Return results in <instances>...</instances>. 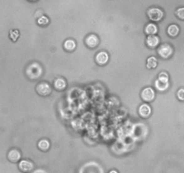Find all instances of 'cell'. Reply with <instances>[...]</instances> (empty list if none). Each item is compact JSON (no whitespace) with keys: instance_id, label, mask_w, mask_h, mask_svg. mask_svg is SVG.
Instances as JSON below:
<instances>
[{"instance_id":"obj_1","label":"cell","mask_w":184,"mask_h":173,"mask_svg":"<svg viewBox=\"0 0 184 173\" xmlns=\"http://www.w3.org/2000/svg\"><path fill=\"white\" fill-rule=\"evenodd\" d=\"M41 73H42V69L37 63L31 64L26 70V75L28 76V78H30L31 80H34V79L39 78L41 75Z\"/></svg>"},{"instance_id":"obj_2","label":"cell","mask_w":184,"mask_h":173,"mask_svg":"<svg viewBox=\"0 0 184 173\" xmlns=\"http://www.w3.org/2000/svg\"><path fill=\"white\" fill-rule=\"evenodd\" d=\"M147 16L151 21L158 22L164 17V12L157 7H152L147 11Z\"/></svg>"},{"instance_id":"obj_3","label":"cell","mask_w":184,"mask_h":173,"mask_svg":"<svg viewBox=\"0 0 184 173\" xmlns=\"http://www.w3.org/2000/svg\"><path fill=\"white\" fill-rule=\"evenodd\" d=\"M157 53L158 54L164 58V59H168L170 58L171 56L172 55V53H173V50L171 45L167 44V43H164V44H162L161 46L158 48L157 50Z\"/></svg>"},{"instance_id":"obj_4","label":"cell","mask_w":184,"mask_h":173,"mask_svg":"<svg viewBox=\"0 0 184 173\" xmlns=\"http://www.w3.org/2000/svg\"><path fill=\"white\" fill-rule=\"evenodd\" d=\"M36 90H37L38 94L41 95V96H48L51 92V87L48 83L42 82V83H40V84L37 85Z\"/></svg>"},{"instance_id":"obj_5","label":"cell","mask_w":184,"mask_h":173,"mask_svg":"<svg viewBox=\"0 0 184 173\" xmlns=\"http://www.w3.org/2000/svg\"><path fill=\"white\" fill-rule=\"evenodd\" d=\"M141 98L146 102L153 101L155 98V91L151 87H146L144 88L143 91L141 92Z\"/></svg>"},{"instance_id":"obj_6","label":"cell","mask_w":184,"mask_h":173,"mask_svg":"<svg viewBox=\"0 0 184 173\" xmlns=\"http://www.w3.org/2000/svg\"><path fill=\"white\" fill-rule=\"evenodd\" d=\"M19 170L22 172H30L33 169V164L32 161L27 160H23L19 162Z\"/></svg>"},{"instance_id":"obj_7","label":"cell","mask_w":184,"mask_h":173,"mask_svg":"<svg viewBox=\"0 0 184 173\" xmlns=\"http://www.w3.org/2000/svg\"><path fill=\"white\" fill-rule=\"evenodd\" d=\"M7 158L11 162H17L21 160V153L17 149H12L7 154Z\"/></svg>"},{"instance_id":"obj_8","label":"cell","mask_w":184,"mask_h":173,"mask_svg":"<svg viewBox=\"0 0 184 173\" xmlns=\"http://www.w3.org/2000/svg\"><path fill=\"white\" fill-rule=\"evenodd\" d=\"M85 44L89 48H95L99 44V39L95 34H91L85 38Z\"/></svg>"},{"instance_id":"obj_9","label":"cell","mask_w":184,"mask_h":173,"mask_svg":"<svg viewBox=\"0 0 184 173\" xmlns=\"http://www.w3.org/2000/svg\"><path fill=\"white\" fill-rule=\"evenodd\" d=\"M95 60L99 65H104L109 60V55L105 52H101L96 55Z\"/></svg>"},{"instance_id":"obj_10","label":"cell","mask_w":184,"mask_h":173,"mask_svg":"<svg viewBox=\"0 0 184 173\" xmlns=\"http://www.w3.org/2000/svg\"><path fill=\"white\" fill-rule=\"evenodd\" d=\"M138 113L140 114L141 117L146 118L151 114V107L147 104H143L141 105L139 109H138Z\"/></svg>"},{"instance_id":"obj_11","label":"cell","mask_w":184,"mask_h":173,"mask_svg":"<svg viewBox=\"0 0 184 173\" xmlns=\"http://www.w3.org/2000/svg\"><path fill=\"white\" fill-rule=\"evenodd\" d=\"M146 44L150 48H156L159 44V38L156 35H149L146 38Z\"/></svg>"},{"instance_id":"obj_12","label":"cell","mask_w":184,"mask_h":173,"mask_svg":"<svg viewBox=\"0 0 184 173\" xmlns=\"http://www.w3.org/2000/svg\"><path fill=\"white\" fill-rule=\"evenodd\" d=\"M158 29L155 24H148L145 28V33L148 35H155L157 33Z\"/></svg>"},{"instance_id":"obj_13","label":"cell","mask_w":184,"mask_h":173,"mask_svg":"<svg viewBox=\"0 0 184 173\" xmlns=\"http://www.w3.org/2000/svg\"><path fill=\"white\" fill-rule=\"evenodd\" d=\"M180 32V29L176 25H171L167 29V33L171 37H176Z\"/></svg>"},{"instance_id":"obj_14","label":"cell","mask_w":184,"mask_h":173,"mask_svg":"<svg viewBox=\"0 0 184 173\" xmlns=\"http://www.w3.org/2000/svg\"><path fill=\"white\" fill-rule=\"evenodd\" d=\"M66 86H67L66 81L63 80V79H58L54 82V87H56V89H58V90H63V89H65Z\"/></svg>"},{"instance_id":"obj_15","label":"cell","mask_w":184,"mask_h":173,"mask_svg":"<svg viewBox=\"0 0 184 173\" xmlns=\"http://www.w3.org/2000/svg\"><path fill=\"white\" fill-rule=\"evenodd\" d=\"M155 84H156V87L157 88V90H159V91H164L169 87V82L164 83V82H161L157 80Z\"/></svg>"},{"instance_id":"obj_16","label":"cell","mask_w":184,"mask_h":173,"mask_svg":"<svg viewBox=\"0 0 184 173\" xmlns=\"http://www.w3.org/2000/svg\"><path fill=\"white\" fill-rule=\"evenodd\" d=\"M64 48L68 51V52H71V51H74L75 48V41L73 40H67L65 42V43H64Z\"/></svg>"},{"instance_id":"obj_17","label":"cell","mask_w":184,"mask_h":173,"mask_svg":"<svg viewBox=\"0 0 184 173\" xmlns=\"http://www.w3.org/2000/svg\"><path fill=\"white\" fill-rule=\"evenodd\" d=\"M157 66V59L156 57H149L146 60V67L148 69H155Z\"/></svg>"},{"instance_id":"obj_18","label":"cell","mask_w":184,"mask_h":173,"mask_svg":"<svg viewBox=\"0 0 184 173\" xmlns=\"http://www.w3.org/2000/svg\"><path fill=\"white\" fill-rule=\"evenodd\" d=\"M38 147L41 151H47L49 148V142L48 140H41L38 143Z\"/></svg>"},{"instance_id":"obj_19","label":"cell","mask_w":184,"mask_h":173,"mask_svg":"<svg viewBox=\"0 0 184 173\" xmlns=\"http://www.w3.org/2000/svg\"><path fill=\"white\" fill-rule=\"evenodd\" d=\"M19 36H20V34H19V31L18 30H11L10 33H9V37L13 42H16V41L18 40Z\"/></svg>"},{"instance_id":"obj_20","label":"cell","mask_w":184,"mask_h":173,"mask_svg":"<svg viewBox=\"0 0 184 173\" xmlns=\"http://www.w3.org/2000/svg\"><path fill=\"white\" fill-rule=\"evenodd\" d=\"M158 80L164 83H167L169 81V76L166 72H161L158 75Z\"/></svg>"},{"instance_id":"obj_21","label":"cell","mask_w":184,"mask_h":173,"mask_svg":"<svg viewBox=\"0 0 184 173\" xmlns=\"http://www.w3.org/2000/svg\"><path fill=\"white\" fill-rule=\"evenodd\" d=\"M38 24L40 25H47L49 24V18L47 17V16H45V15H42V16H41L39 19H38Z\"/></svg>"},{"instance_id":"obj_22","label":"cell","mask_w":184,"mask_h":173,"mask_svg":"<svg viewBox=\"0 0 184 173\" xmlns=\"http://www.w3.org/2000/svg\"><path fill=\"white\" fill-rule=\"evenodd\" d=\"M175 14L178 18L184 20V7H180L179 9H177L175 12Z\"/></svg>"},{"instance_id":"obj_23","label":"cell","mask_w":184,"mask_h":173,"mask_svg":"<svg viewBox=\"0 0 184 173\" xmlns=\"http://www.w3.org/2000/svg\"><path fill=\"white\" fill-rule=\"evenodd\" d=\"M177 97L180 100L184 101V88L179 89V91L177 92Z\"/></svg>"},{"instance_id":"obj_24","label":"cell","mask_w":184,"mask_h":173,"mask_svg":"<svg viewBox=\"0 0 184 173\" xmlns=\"http://www.w3.org/2000/svg\"><path fill=\"white\" fill-rule=\"evenodd\" d=\"M109 173H118V172H117L116 170H111V171H110Z\"/></svg>"},{"instance_id":"obj_25","label":"cell","mask_w":184,"mask_h":173,"mask_svg":"<svg viewBox=\"0 0 184 173\" xmlns=\"http://www.w3.org/2000/svg\"><path fill=\"white\" fill-rule=\"evenodd\" d=\"M31 1H35V0H31Z\"/></svg>"}]
</instances>
